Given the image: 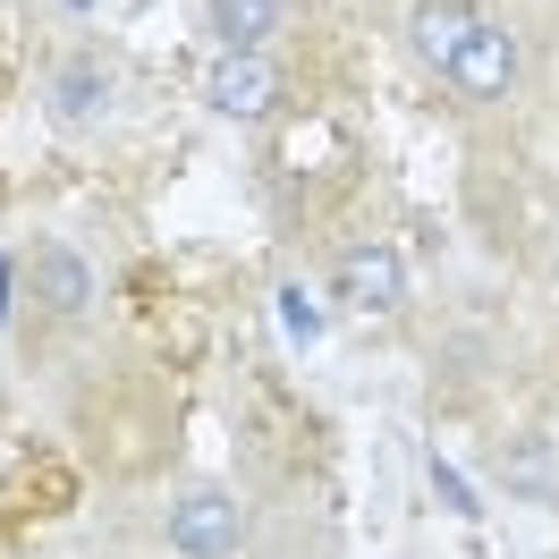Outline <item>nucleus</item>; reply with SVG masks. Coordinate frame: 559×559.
<instances>
[{
    "instance_id": "0eeeda50",
    "label": "nucleus",
    "mask_w": 559,
    "mask_h": 559,
    "mask_svg": "<svg viewBox=\"0 0 559 559\" xmlns=\"http://www.w3.org/2000/svg\"><path fill=\"white\" fill-rule=\"evenodd\" d=\"M43 103H51V119H60V128H103V110H110V69L94 60V51H60V60H51V85H43Z\"/></svg>"
},
{
    "instance_id": "20e7f679",
    "label": "nucleus",
    "mask_w": 559,
    "mask_h": 559,
    "mask_svg": "<svg viewBox=\"0 0 559 559\" xmlns=\"http://www.w3.org/2000/svg\"><path fill=\"white\" fill-rule=\"evenodd\" d=\"M441 85H450L457 103H475V110H500L509 94H518V43H509V26H500V17H484V26L450 51Z\"/></svg>"
},
{
    "instance_id": "423d86ee",
    "label": "nucleus",
    "mask_w": 559,
    "mask_h": 559,
    "mask_svg": "<svg viewBox=\"0 0 559 559\" xmlns=\"http://www.w3.org/2000/svg\"><path fill=\"white\" fill-rule=\"evenodd\" d=\"M288 26H297V0H204L212 51H280Z\"/></svg>"
},
{
    "instance_id": "f03ea898",
    "label": "nucleus",
    "mask_w": 559,
    "mask_h": 559,
    "mask_svg": "<svg viewBox=\"0 0 559 559\" xmlns=\"http://www.w3.org/2000/svg\"><path fill=\"white\" fill-rule=\"evenodd\" d=\"M331 297H340L348 314H399V306L416 297V272H407V254L390 238H356V246H340V263H331Z\"/></svg>"
},
{
    "instance_id": "39448f33",
    "label": "nucleus",
    "mask_w": 559,
    "mask_h": 559,
    "mask_svg": "<svg viewBox=\"0 0 559 559\" xmlns=\"http://www.w3.org/2000/svg\"><path fill=\"white\" fill-rule=\"evenodd\" d=\"M17 272H26V288H35V306L51 322H85V314H94V297H103L94 263H85L69 238H35L26 254H17Z\"/></svg>"
},
{
    "instance_id": "1a4fd4ad",
    "label": "nucleus",
    "mask_w": 559,
    "mask_h": 559,
    "mask_svg": "<svg viewBox=\"0 0 559 559\" xmlns=\"http://www.w3.org/2000/svg\"><path fill=\"white\" fill-rule=\"evenodd\" d=\"M491 484L509 500H551L559 509V441L551 432H509L500 457H491Z\"/></svg>"
},
{
    "instance_id": "6e6552de",
    "label": "nucleus",
    "mask_w": 559,
    "mask_h": 559,
    "mask_svg": "<svg viewBox=\"0 0 559 559\" xmlns=\"http://www.w3.org/2000/svg\"><path fill=\"white\" fill-rule=\"evenodd\" d=\"M484 17H491L484 0H407V51H416L424 69L441 76V69H450V51L475 35Z\"/></svg>"
},
{
    "instance_id": "9d476101",
    "label": "nucleus",
    "mask_w": 559,
    "mask_h": 559,
    "mask_svg": "<svg viewBox=\"0 0 559 559\" xmlns=\"http://www.w3.org/2000/svg\"><path fill=\"white\" fill-rule=\"evenodd\" d=\"M43 9H51V17H94L103 0H43Z\"/></svg>"
},
{
    "instance_id": "f257e3e1",
    "label": "nucleus",
    "mask_w": 559,
    "mask_h": 559,
    "mask_svg": "<svg viewBox=\"0 0 559 559\" xmlns=\"http://www.w3.org/2000/svg\"><path fill=\"white\" fill-rule=\"evenodd\" d=\"M162 551L170 559H238L246 551V500L229 484H187L162 518Z\"/></svg>"
},
{
    "instance_id": "9b49d317",
    "label": "nucleus",
    "mask_w": 559,
    "mask_h": 559,
    "mask_svg": "<svg viewBox=\"0 0 559 559\" xmlns=\"http://www.w3.org/2000/svg\"><path fill=\"white\" fill-rule=\"evenodd\" d=\"M551 280H559V254H551Z\"/></svg>"
},
{
    "instance_id": "7ed1b4c3",
    "label": "nucleus",
    "mask_w": 559,
    "mask_h": 559,
    "mask_svg": "<svg viewBox=\"0 0 559 559\" xmlns=\"http://www.w3.org/2000/svg\"><path fill=\"white\" fill-rule=\"evenodd\" d=\"M204 103L221 110V119H238V128L272 119V110L288 103V69H280V51H212Z\"/></svg>"
}]
</instances>
